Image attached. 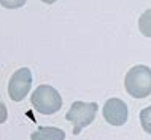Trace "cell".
I'll use <instances>...</instances> for the list:
<instances>
[{"instance_id":"5","label":"cell","mask_w":151,"mask_h":140,"mask_svg":"<svg viewBox=\"0 0 151 140\" xmlns=\"http://www.w3.org/2000/svg\"><path fill=\"white\" fill-rule=\"evenodd\" d=\"M104 118L105 121L110 123L111 126H122L127 121V105L121 100V99H108L105 102L104 108Z\"/></svg>"},{"instance_id":"1","label":"cell","mask_w":151,"mask_h":140,"mask_svg":"<svg viewBox=\"0 0 151 140\" xmlns=\"http://www.w3.org/2000/svg\"><path fill=\"white\" fill-rule=\"evenodd\" d=\"M124 88L129 96L145 99L151 94V69L146 65H135L127 70L124 76Z\"/></svg>"},{"instance_id":"3","label":"cell","mask_w":151,"mask_h":140,"mask_svg":"<svg viewBox=\"0 0 151 140\" xmlns=\"http://www.w3.org/2000/svg\"><path fill=\"white\" fill-rule=\"evenodd\" d=\"M99 105L96 102H83L76 100L70 105V110L67 112L65 118L73 124V135H78L84 127H88L94 121L97 115Z\"/></svg>"},{"instance_id":"8","label":"cell","mask_w":151,"mask_h":140,"mask_svg":"<svg viewBox=\"0 0 151 140\" xmlns=\"http://www.w3.org/2000/svg\"><path fill=\"white\" fill-rule=\"evenodd\" d=\"M140 124L143 127L145 132L151 134V105L140 112Z\"/></svg>"},{"instance_id":"9","label":"cell","mask_w":151,"mask_h":140,"mask_svg":"<svg viewBox=\"0 0 151 140\" xmlns=\"http://www.w3.org/2000/svg\"><path fill=\"white\" fill-rule=\"evenodd\" d=\"M27 0H0V5L8 10H16V8H21L26 5Z\"/></svg>"},{"instance_id":"11","label":"cell","mask_w":151,"mask_h":140,"mask_svg":"<svg viewBox=\"0 0 151 140\" xmlns=\"http://www.w3.org/2000/svg\"><path fill=\"white\" fill-rule=\"evenodd\" d=\"M43 3H48V5H51V3H54V2H58V0H42Z\"/></svg>"},{"instance_id":"2","label":"cell","mask_w":151,"mask_h":140,"mask_svg":"<svg viewBox=\"0 0 151 140\" xmlns=\"http://www.w3.org/2000/svg\"><path fill=\"white\" fill-rule=\"evenodd\" d=\"M30 102L37 112L42 115H52L59 112L60 107H62L60 94L58 92V89L50 84H40L38 88H35L30 97Z\"/></svg>"},{"instance_id":"10","label":"cell","mask_w":151,"mask_h":140,"mask_svg":"<svg viewBox=\"0 0 151 140\" xmlns=\"http://www.w3.org/2000/svg\"><path fill=\"white\" fill-rule=\"evenodd\" d=\"M6 118H8V110H6L5 104H3V100L0 99V124H3L6 121Z\"/></svg>"},{"instance_id":"4","label":"cell","mask_w":151,"mask_h":140,"mask_svg":"<svg viewBox=\"0 0 151 140\" xmlns=\"http://www.w3.org/2000/svg\"><path fill=\"white\" fill-rule=\"evenodd\" d=\"M32 88V72L27 67H21L11 75L8 83V96L11 100L21 102Z\"/></svg>"},{"instance_id":"6","label":"cell","mask_w":151,"mask_h":140,"mask_svg":"<svg viewBox=\"0 0 151 140\" xmlns=\"http://www.w3.org/2000/svg\"><path fill=\"white\" fill-rule=\"evenodd\" d=\"M65 132L59 127L52 126H42L30 134V140H64Z\"/></svg>"},{"instance_id":"7","label":"cell","mask_w":151,"mask_h":140,"mask_svg":"<svg viewBox=\"0 0 151 140\" xmlns=\"http://www.w3.org/2000/svg\"><path fill=\"white\" fill-rule=\"evenodd\" d=\"M138 29L145 37L151 38V10H146L138 19Z\"/></svg>"}]
</instances>
